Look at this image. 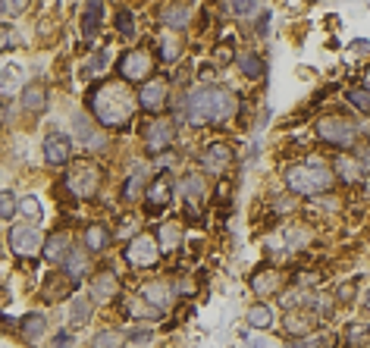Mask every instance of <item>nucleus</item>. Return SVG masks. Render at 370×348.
<instances>
[{
	"label": "nucleus",
	"mask_w": 370,
	"mask_h": 348,
	"mask_svg": "<svg viewBox=\"0 0 370 348\" xmlns=\"http://www.w3.org/2000/svg\"><path fill=\"white\" fill-rule=\"evenodd\" d=\"M236 110V98L223 85H201L185 98V122L188 126H207L223 122Z\"/></svg>",
	"instance_id": "f257e3e1"
},
{
	"label": "nucleus",
	"mask_w": 370,
	"mask_h": 348,
	"mask_svg": "<svg viewBox=\"0 0 370 348\" xmlns=\"http://www.w3.org/2000/svg\"><path fill=\"white\" fill-rule=\"evenodd\" d=\"M88 107H91V113L98 116L100 126H107V129H126L135 113L132 94L116 82L98 85V88L88 94Z\"/></svg>",
	"instance_id": "f03ea898"
},
{
	"label": "nucleus",
	"mask_w": 370,
	"mask_h": 348,
	"mask_svg": "<svg viewBox=\"0 0 370 348\" xmlns=\"http://www.w3.org/2000/svg\"><path fill=\"white\" fill-rule=\"evenodd\" d=\"M286 185L295 195H320L333 185V173L320 163H292L286 166Z\"/></svg>",
	"instance_id": "7ed1b4c3"
},
{
	"label": "nucleus",
	"mask_w": 370,
	"mask_h": 348,
	"mask_svg": "<svg viewBox=\"0 0 370 348\" xmlns=\"http://www.w3.org/2000/svg\"><path fill=\"white\" fill-rule=\"evenodd\" d=\"M314 132L320 141L336 144V148H348L358 139V126L352 120H345V116H323V120L314 122Z\"/></svg>",
	"instance_id": "20e7f679"
},
{
	"label": "nucleus",
	"mask_w": 370,
	"mask_h": 348,
	"mask_svg": "<svg viewBox=\"0 0 370 348\" xmlns=\"http://www.w3.org/2000/svg\"><path fill=\"white\" fill-rule=\"evenodd\" d=\"M67 188L76 198H94L100 188V170L91 161H76L67 173Z\"/></svg>",
	"instance_id": "39448f33"
},
{
	"label": "nucleus",
	"mask_w": 370,
	"mask_h": 348,
	"mask_svg": "<svg viewBox=\"0 0 370 348\" xmlns=\"http://www.w3.org/2000/svg\"><path fill=\"white\" fill-rule=\"evenodd\" d=\"M120 76L126 82H151V76H154V57L141 47L126 50L120 60Z\"/></svg>",
	"instance_id": "423d86ee"
},
{
	"label": "nucleus",
	"mask_w": 370,
	"mask_h": 348,
	"mask_svg": "<svg viewBox=\"0 0 370 348\" xmlns=\"http://www.w3.org/2000/svg\"><path fill=\"white\" fill-rule=\"evenodd\" d=\"M232 161H236V154H232V148L223 141H214L201 151V170H204L207 176H223L232 166Z\"/></svg>",
	"instance_id": "0eeeda50"
},
{
	"label": "nucleus",
	"mask_w": 370,
	"mask_h": 348,
	"mask_svg": "<svg viewBox=\"0 0 370 348\" xmlns=\"http://www.w3.org/2000/svg\"><path fill=\"white\" fill-rule=\"evenodd\" d=\"M10 248H13V255H19V257H32V255H38V251H45L41 229L38 226H13L10 229Z\"/></svg>",
	"instance_id": "6e6552de"
},
{
	"label": "nucleus",
	"mask_w": 370,
	"mask_h": 348,
	"mask_svg": "<svg viewBox=\"0 0 370 348\" xmlns=\"http://www.w3.org/2000/svg\"><path fill=\"white\" fill-rule=\"evenodd\" d=\"M157 257H161V251H157V242L151 236H135L126 245V260L132 267H154Z\"/></svg>",
	"instance_id": "1a4fd4ad"
},
{
	"label": "nucleus",
	"mask_w": 370,
	"mask_h": 348,
	"mask_svg": "<svg viewBox=\"0 0 370 348\" xmlns=\"http://www.w3.org/2000/svg\"><path fill=\"white\" fill-rule=\"evenodd\" d=\"M41 151H45V161L50 166H63L72 157V139L69 135H63V132H47Z\"/></svg>",
	"instance_id": "9d476101"
},
{
	"label": "nucleus",
	"mask_w": 370,
	"mask_h": 348,
	"mask_svg": "<svg viewBox=\"0 0 370 348\" xmlns=\"http://www.w3.org/2000/svg\"><path fill=\"white\" fill-rule=\"evenodd\" d=\"M139 295L148 304H154V308L163 314V311L173 304V298H176V289H173L166 279H151V282H144V286L139 289Z\"/></svg>",
	"instance_id": "9b49d317"
},
{
	"label": "nucleus",
	"mask_w": 370,
	"mask_h": 348,
	"mask_svg": "<svg viewBox=\"0 0 370 348\" xmlns=\"http://www.w3.org/2000/svg\"><path fill=\"white\" fill-rule=\"evenodd\" d=\"M141 139H144V148H148V154L157 157L161 151H166V144L173 141V126H170V122H144Z\"/></svg>",
	"instance_id": "f8f14e48"
},
{
	"label": "nucleus",
	"mask_w": 370,
	"mask_h": 348,
	"mask_svg": "<svg viewBox=\"0 0 370 348\" xmlns=\"http://www.w3.org/2000/svg\"><path fill=\"white\" fill-rule=\"evenodd\" d=\"M139 104H141V110H148V113H161L166 107V82H161V79L144 82V88L139 94Z\"/></svg>",
	"instance_id": "ddd939ff"
},
{
	"label": "nucleus",
	"mask_w": 370,
	"mask_h": 348,
	"mask_svg": "<svg viewBox=\"0 0 370 348\" xmlns=\"http://www.w3.org/2000/svg\"><path fill=\"white\" fill-rule=\"evenodd\" d=\"M116 289H120V279L113 277V273H98V277L91 279V298L98 304H107L116 298Z\"/></svg>",
	"instance_id": "4468645a"
},
{
	"label": "nucleus",
	"mask_w": 370,
	"mask_h": 348,
	"mask_svg": "<svg viewBox=\"0 0 370 348\" xmlns=\"http://www.w3.org/2000/svg\"><path fill=\"white\" fill-rule=\"evenodd\" d=\"M317 326V320H314V311H299L295 308L292 314L286 317V332L292 339H301V336H311V330Z\"/></svg>",
	"instance_id": "2eb2a0df"
},
{
	"label": "nucleus",
	"mask_w": 370,
	"mask_h": 348,
	"mask_svg": "<svg viewBox=\"0 0 370 348\" xmlns=\"http://www.w3.org/2000/svg\"><path fill=\"white\" fill-rule=\"evenodd\" d=\"M333 170H336V176L342 179L345 185L361 182V176H364V166L354 161V154H339L336 161H333Z\"/></svg>",
	"instance_id": "dca6fc26"
},
{
	"label": "nucleus",
	"mask_w": 370,
	"mask_h": 348,
	"mask_svg": "<svg viewBox=\"0 0 370 348\" xmlns=\"http://www.w3.org/2000/svg\"><path fill=\"white\" fill-rule=\"evenodd\" d=\"M144 198L151 201V207H166V204H170V198H173V182H170V176H166V173H161V176L151 179V185H148V192H144Z\"/></svg>",
	"instance_id": "f3484780"
},
{
	"label": "nucleus",
	"mask_w": 370,
	"mask_h": 348,
	"mask_svg": "<svg viewBox=\"0 0 370 348\" xmlns=\"http://www.w3.org/2000/svg\"><path fill=\"white\" fill-rule=\"evenodd\" d=\"M45 257L50 260V264H60V260L69 257V236L63 229L50 232V236L45 238Z\"/></svg>",
	"instance_id": "a211bd4d"
},
{
	"label": "nucleus",
	"mask_w": 370,
	"mask_h": 348,
	"mask_svg": "<svg viewBox=\"0 0 370 348\" xmlns=\"http://www.w3.org/2000/svg\"><path fill=\"white\" fill-rule=\"evenodd\" d=\"M188 23H192V4H185V0H176V4H170L163 10V25H170L173 32L185 28Z\"/></svg>",
	"instance_id": "6ab92c4d"
},
{
	"label": "nucleus",
	"mask_w": 370,
	"mask_h": 348,
	"mask_svg": "<svg viewBox=\"0 0 370 348\" xmlns=\"http://www.w3.org/2000/svg\"><path fill=\"white\" fill-rule=\"evenodd\" d=\"M19 332L25 336V342L38 345L41 336L47 332V317H45V314H25L23 320H19Z\"/></svg>",
	"instance_id": "aec40b11"
},
{
	"label": "nucleus",
	"mask_w": 370,
	"mask_h": 348,
	"mask_svg": "<svg viewBox=\"0 0 370 348\" xmlns=\"http://www.w3.org/2000/svg\"><path fill=\"white\" fill-rule=\"evenodd\" d=\"M100 16H104V4L100 0H88L82 13V35L85 38H94L100 32Z\"/></svg>",
	"instance_id": "412c9836"
},
{
	"label": "nucleus",
	"mask_w": 370,
	"mask_h": 348,
	"mask_svg": "<svg viewBox=\"0 0 370 348\" xmlns=\"http://www.w3.org/2000/svg\"><path fill=\"white\" fill-rule=\"evenodd\" d=\"M279 286H282V277L277 270H260L251 277V289H255V295H273V292H279Z\"/></svg>",
	"instance_id": "4be33fe9"
},
{
	"label": "nucleus",
	"mask_w": 370,
	"mask_h": 348,
	"mask_svg": "<svg viewBox=\"0 0 370 348\" xmlns=\"http://www.w3.org/2000/svg\"><path fill=\"white\" fill-rule=\"evenodd\" d=\"M23 107H25V110H32V113L45 110V107H47V88H45V85H41V82H28L23 88Z\"/></svg>",
	"instance_id": "5701e85b"
},
{
	"label": "nucleus",
	"mask_w": 370,
	"mask_h": 348,
	"mask_svg": "<svg viewBox=\"0 0 370 348\" xmlns=\"http://www.w3.org/2000/svg\"><path fill=\"white\" fill-rule=\"evenodd\" d=\"M85 248L91 251V255H100V251H107V245H110V232H107L100 223H91V226H85Z\"/></svg>",
	"instance_id": "b1692460"
},
{
	"label": "nucleus",
	"mask_w": 370,
	"mask_h": 348,
	"mask_svg": "<svg viewBox=\"0 0 370 348\" xmlns=\"http://www.w3.org/2000/svg\"><path fill=\"white\" fill-rule=\"evenodd\" d=\"M88 264H91L88 251H69V257L63 260V270H67L69 282H79V279H82L85 270H88Z\"/></svg>",
	"instance_id": "393cba45"
},
{
	"label": "nucleus",
	"mask_w": 370,
	"mask_h": 348,
	"mask_svg": "<svg viewBox=\"0 0 370 348\" xmlns=\"http://www.w3.org/2000/svg\"><path fill=\"white\" fill-rule=\"evenodd\" d=\"M245 320H248L251 330H270V326H273V311L267 308L264 301H258V304H251V308H248Z\"/></svg>",
	"instance_id": "a878e982"
},
{
	"label": "nucleus",
	"mask_w": 370,
	"mask_h": 348,
	"mask_svg": "<svg viewBox=\"0 0 370 348\" xmlns=\"http://www.w3.org/2000/svg\"><path fill=\"white\" fill-rule=\"evenodd\" d=\"M91 301L94 298H82V295L72 298V308H69V326L72 330H82V326L91 320Z\"/></svg>",
	"instance_id": "bb28decb"
},
{
	"label": "nucleus",
	"mask_w": 370,
	"mask_h": 348,
	"mask_svg": "<svg viewBox=\"0 0 370 348\" xmlns=\"http://www.w3.org/2000/svg\"><path fill=\"white\" fill-rule=\"evenodd\" d=\"M76 132H79V139H82L85 148H104V135H100L82 113L76 116Z\"/></svg>",
	"instance_id": "cd10ccee"
},
{
	"label": "nucleus",
	"mask_w": 370,
	"mask_h": 348,
	"mask_svg": "<svg viewBox=\"0 0 370 348\" xmlns=\"http://www.w3.org/2000/svg\"><path fill=\"white\" fill-rule=\"evenodd\" d=\"M238 66H242V76L248 79H260L264 76V60H260V54H255V50H245V54H238Z\"/></svg>",
	"instance_id": "c85d7f7f"
},
{
	"label": "nucleus",
	"mask_w": 370,
	"mask_h": 348,
	"mask_svg": "<svg viewBox=\"0 0 370 348\" xmlns=\"http://www.w3.org/2000/svg\"><path fill=\"white\" fill-rule=\"evenodd\" d=\"M345 342L352 348H367L370 342V326L367 323H348L345 326Z\"/></svg>",
	"instance_id": "c756f323"
},
{
	"label": "nucleus",
	"mask_w": 370,
	"mask_h": 348,
	"mask_svg": "<svg viewBox=\"0 0 370 348\" xmlns=\"http://www.w3.org/2000/svg\"><path fill=\"white\" fill-rule=\"evenodd\" d=\"M157 236H161V248L163 251H176L179 245H183V229H179L176 223H163Z\"/></svg>",
	"instance_id": "7c9ffc66"
},
{
	"label": "nucleus",
	"mask_w": 370,
	"mask_h": 348,
	"mask_svg": "<svg viewBox=\"0 0 370 348\" xmlns=\"http://www.w3.org/2000/svg\"><path fill=\"white\" fill-rule=\"evenodd\" d=\"M69 286H72V282H67V277H50V279L45 282V289H41V292H45L47 301H60L63 295H67Z\"/></svg>",
	"instance_id": "2f4dec72"
},
{
	"label": "nucleus",
	"mask_w": 370,
	"mask_h": 348,
	"mask_svg": "<svg viewBox=\"0 0 370 348\" xmlns=\"http://www.w3.org/2000/svg\"><path fill=\"white\" fill-rule=\"evenodd\" d=\"M358 286H361V279H358V277H348L345 282H339V289H336V301H339V304H352V301H354V295H358Z\"/></svg>",
	"instance_id": "473e14b6"
},
{
	"label": "nucleus",
	"mask_w": 370,
	"mask_h": 348,
	"mask_svg": "<svg viewBox=\"0 0 370 348\" xmlns=\"http://www.w3.org/2000/svg\"><path fill=\"white\" fill-rule=\"evenodd\" d=\"M120 345H122V332H116V330H100L91 339V348H120Z\"/></svg>",
	"instance_id": "72a5a7b5"
},
{
	"label": "nucleus",
	"mask_w": 370,
	"mask_h": 348,
	"mask_svg": "<svg viewBox=\"0 0 370 348\" xmlns=\"http://www.w3.org/2000/svg\"><path fill=\"white\" fill-rule=\"evenodd\" d=\"M161 60L163 63H176L179 60V41H176V35H163V38H161Z\"/></svg>",
	"instance_id": "f704fd0d"
},
{
	"label": "nucleus",
	"mask_w": 370,
	"mask_h": 348,
	"mask_svg": "<svg viewBox=\"0 0 370 348\" xmlns=\"http://www.w3.org/2000/svg\"><path fill=\"white\" fill-rule=\"evenodd\" d=\"M141 185H144V170H139V166H135V170L129 173L126 188H122V198H135V195L141 192Z\"/></svg>",
	"instance_id": "c9c22d12"
},
{
	"label": "nucleus",
	"mask_w": 370,
	"mask_h": 348,
	"mask_svg": "<svg viewBox=\"0 0 370 348\" xmlns=\"http://www.w3.org/2000/svg\"><path fill=\"white\" fill-rule=\"evenodd\" d=\"M116 28H120L122 38H132V35H135V19H132V13H129V10H120V13H116Z\"/></svg>",
	"instance_id": "e433bc0d"
},
{
	"label": "nucleus",
	"mask_w": 370,
	"mask_h": 348,
	"mask_svg": "<svg viewBox=\"0 0 370 348\" xmlns=\"http://www.w3.org/2000/svg\"><path fill=\"white\" fill-rule=\"evenodd\" d=\"M348 100H352V107H358L361 113H370V88H352L348 91Z\"/></svg>",
	"instance_id": "4c0bfd02"
},
{
	"label": "nucleus",
	"mask_w": 370,
	"mask_h": 348,
	"mask_svg": "<svg viewBox=\"0 0 370 348\" xmlns=\"http://www.w3.org/2000/svg\"><path fill=\"white\" fill-rule=\"evenodd\" d=\"M260 0H229V10L236 13V16H251V13H258Z\"/></svg>",
	"instance_id": "58836bf2"
},
{
	"label": "nucleus",
	"mask_w": 370,
	"mask_h": 348,
	"mask_svg": "<svg viewBox=\"0 0 370 348\" xmlns=\"http://www.w3.org/2000/svg\"><path fill=\"white\" fill-rule=\"evenodd\" d=\"M183 195H185V198H201V195H204L201 176H185L183 179Z\"/></svg>",
	"instance_id": "ea45409f"
},
{
	"label": "nucleus",
	"mask_w": 370,
	"mask_h": 348,
	"mask_svg": "<svg viewBox=\"0 0 370 348\" xmlns=\"http://www.w3.org/2000/svg\"><path fill=\"white\" fill-rule=\"evenodd\" d=\"M19 210H23L25 216H32V220H38L41 216V201L35 198V195H25V198L19 201Z\"/></svg>",
	"instance_id": "a19ab883"
},
{
	"label": "nucleus",
	"mask_w": 370,
	"mask_h": 348,
	"mask_svg": "<svg viewBox=\"0 0 370 348\" xmlns=\"http://www.w3.org/2000/svg\"><path fill=\"white\" fill-rule=\"evenodd\" d=\"M4 16L6 19H13V16H23V13L28 10V0H4Z\"/></svg>",
	"instance_id": "79ce46f5"
},
{
	"label": "nucleus",
	"mask_w": 370,
	"mask_h": 348,
	"mask_svg": "<svg viewBox=\"0 0 370 348\" xmlns=\"http://www.w3.org/2000/svg\"><path fill=\"white\" fill-rule=\"evenodd\" d=\"M0 201H4V204H0V214H4V220H13V210H16V195H13L10 188H6L4 198H0Z\"/></svg>",
	"instance_id": "37998d69"
},
{
	"label": "nucleus",
	"mask_w": 370,
	"mask_h": 348,
	"mask_svg": "<svg viewBox=\"0 0 370 348\" xmlns=\"http://www.w3.org/2000/svg\"><path fill=\"white\" fill-rule=\"evenodd\" d=\"M311 311H314L317 317H330V314H333V304H330V298H323V295H317V298H314V304H311Z\"/></svg>",
	"instance_id": "c03bdc74"
},
{
	"label": "nucleus",
	"mask_w": 370,
	"mask_h": 348,
	"mask_svg": "<svg viewBox=\"0 0 370 348\" xmlns=\"http://www.w3.org/2000/svg\"><path fill=\"white\" fill-rule=\"evenodd\" d=\"M214 60L220 63V66H226V63H232V45H229V41H226V45H220V47H216Z\"/></svg>",
	"instance_id": "a18cd8bd"
},
{
	"label": "nucleus",
	"mask_w": 370,
	"mask_h": 348,
	"mask_svg": "<svg viewBox=\"0 0 370 348\" xmlns=\"http://www.w3.org/2000/svg\"><path fill=\"white\" fill-rule=\"evenodd\" d=\"M289 348H320V339L301 336V339H292V342H289Z\"/></svg>",
	"instance_id": "49530a36"
},
{
	"label": "nucleus",
	"mask_w": 370,
	"mask_h": 348,
	"mask_svg": "<svg viewBox=\"0 0 370 348\" xmlns=\"http://www.w3.org/2000/svg\"><path fill=\"white\" fill-rule=\"evenodd\" d=\"M185 214L192 220H201V198H185Z\"/></svg>",
	"instance_id": "de8ad7c7"
},
{
	"label": "nucleus",
	"mask_w": 370,
	"mask_h": 348,
	"mask_svg": "<svg viewBox=\"0 0 370 348\" xmlns=\"http://www.w3.org/2000/svg\"><path fill=\"white\" fill-rule=\"evenodd\" d=\"M348 50H352L354 57H364V54H370V41L358 38V41H352V45H348Z\"/></svg>",
	"instance_id": "09e8293b"
},
{
	"label": "nucleus",
	"mask_w": 370,
	"mask_h": 348,
	"mask_svg": "<svg viewBox=\"0 0 370 348\" xmlns=\"http://www.w3.org/2000/svg\"><path fill=\"white\" fill-rule=\"evenodd\" d=\"M104 63H107V50H98L94 60L88 63V72H100V69H104Z\"/></svg>",
	"instance_id": "8fccbe9b"
},
{
	"label": "nucleus",
	"mask_w": 370,
	"mask_h": 348,
	"mask_svg": "<svg viewBox=\"0 0 370 348\" xmlns=\"http://www.w3.org/2000/svg\"><path fill=\"white\" fill-rule=\"evenodd\" d=\"M16 41H19V35H13V25H4V50H13Z\"/></svg>",
	"instance_id": "3c124183"
},
{
	"label": "nucleus",
	"mask_w": 370,
	"mask_h": 348,
	"mask_svg": "<svg viewBox=\"0 0 370 348\" xmlns=\"http://www.w3.org/2000/svg\"><path fill=\"white\" fill-rule=\"evenodd\" d=\"M354 161H358L361 166H364V170L370 173V144L367 148H358V154H354Z\"/></svg>",
	"instance_id": "603ef678"
},
{
	"label": "nucleus",
	"mask_w": 370,
	"mask_h": 348,
	"mask_svg": "<svg viewBox=\"0 0 370 348\" xmlns=\"http://www.w3.org/2000/svg\"><path fill=\"white\" fill-rule=\"evenodd\" d=\"M267 28H270V13H260V19H258V35H267Z\"/></svg>",
	"instance_id": "864d4df0"
},
{
	"label": "nucleus",
	"mask_w": 370,
	"mask_h": 348,
	"mask_svg": "<svg viewBox=\"0 0 370 348\" xmlns=\"http://www.w3.org/2000/svg\"><path fill=\"white\" fill-rule=\"evenodd\" d=\"M148 339H151V330H132V342H148Z\"/></svg>",
	"instance_id": "5fc2aeb1"
},
{
	"label": "nucleus",
	"mask_w": 370,
	"mask_h": 348,
	"mask_svg": "<svg viewBox=\"0 0 370 348\" xmlns=\"http://www.w3.org/2000/svg\"><path fill=\"white\" fill-rule=\"evenodd\" d=\"M69 345H72V339L67 336V332H60V336L54 339V348H69Z\"/></svg>",
	"instance_id": "6e6d98bb"
},
{
	"label": "nucleus",
	"mask_w": 370,
	"mask_h": 348,
	"mask_svg": "<svg viewBox=\"0 0 370 348\" xmlns=\"http://www.w3.org/2000/svg\"><path fill=\"white\" fill-rule=\"evenodd\" d=\"M364 88H370V69H367V76H364Z\"/></svg>",
	"instance_id": "4d7b16f0"
},
{
	"label": "nucleus",
	"mask_w": 370,
	"mask_h": 348,
	"mask_svg": "<svg viewBox=\"0 0 370 348\" xmlns=\"http://www.w3.org/2000/svg\"><path fill=\"white\" fill-rule=\"evenodd\" d=\"M367 308H370V289H367Z\"/></svg>",
	"instance_id": "13d9d810"
}]
</instances>
